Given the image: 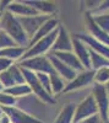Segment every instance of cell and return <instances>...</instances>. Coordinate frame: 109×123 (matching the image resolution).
Returning a JSON list of instances; mask_svg holds the SVG:
<instances>
[{
	"label": "cell",
	"mask_w": 109,
	"mask_h": 123,
	"mask_svg": "<svg viewBox=\"0 0 109 123\" xmlns=\"http://www.w3.org/2000/svg\"><path fill=\"white\" fill-rule=\"evenodd\" d=\"M0 30L4 31V32L16 43V46L23 47L26 49L28 48L29 38L27 37L26 32L23 31L21 24L18 21V18L16 16H14L12 14H10L7 11L3 12L1 20H0Z\"/></svg>",
	"instance_id": "cell-1"
},
{
	"label": "cell",
	"mask_w": 109,
	"mask_h": 123,
	"mask_svg": "<svg viewBox=\"0 0 109 123\" xmlns=\"http://www.w3.org/2000/svg\"><path fill=\"white\" fill-rule=\"evenodd\" d=\"M20 67V65H18ZM21 68V67H20ZM22 70V74H23V78H25V81L26 84L29 86V89H31L32 94H34L39 100H41L43 104H48V105H54L55 104V98L53 95L48 94V92L43 89V86L41 85V83L38 81L37 79V75L36 73H33V71H29L27 69H23L21 68Z\"/></svg>",
	"instance_id": "cell-2"
},
{
	"label": "cell",
	"mask_w": 109,
	"mask_h": 123,
	"mask_svg": "<svg viewBox=\"0 0 109 123\" xmlns=\"http://www.w3.org/2000/svg\"><path fill=\"white\" fill-rule=\"evenodd\" d=\"M56 35H58V28L54 31V32H52L50 35H48L47 37L42 38L41 41H38V42L34 43L32 47L27 48L25 54L22 55V58L20 60L34 58V57H39V55H47V53L52 50V47L54 44V41L56 38Z\"/></svg>",
	"instance_id": "cell-3"
},
{
	"label": "cell",
	"mask_w": 109,
	"mask_h": 123,
	"mask_svg": "<svg viewBox=\"0 0 109 123\" xmlns=\"http://www.w3.org/2000/svg\"><path fill=\"white\" fill-rule=\"evenodd\" d=\"M17 64L21 68L33 71V73H43L48 75L54 73L53 65L50 63V60H49L48 55H39V57L29 58V59H23V60H20Z\"/></svg>",
	"instance_id": "cell-4"
},
{
	"label": "cell",
	"mask_w": 109,
	"mask_h": 123,
	"mask_svg": "<svg viewBox=\"0 0 109 123\" xmlns=\"http://www.w3.org/2000/svg\"><path fill=\"white\" fill-rule=\"evenodd\" d=\"M92 96L97 104L98 107V115L102 118L104 123H109V117H108V112H109V96L104 85L99 84H93L92 87Z\"/></svg>",
	"instance_id": "cell-5"
},
{
	"label": "cell",
	"mask_w": 109,
	"mask_h": 123,
	"mask_svg": "<svg viewBox=\"0 0 109 123\" xmlns=\"http://www.w3.org/2000/svg\"><path fill=\"white\" fill-rule=\"evenodd\" d=\"M96 115H98V107H97V104L91 94V95L86 96L78 105H76L74 123H78V122L87 119Z\"/></svg>",
	"instance_id": "cell-6"
},
{
	"label": "cell",
	"mask_w": 109,
	"mask_h": 123,
	"mask_svg": "<svg viewBox=\"0 0 109 123\" xmlns=\"http://www.w3.org/2000/svg\"><path fill=\"white\" fill-rule=\"evenodd\" d=\"M91 84H94V71L91 70V69L90 70H83L81 73H77L76 76L66 84L63 94H69V92H71V91L83 89L86 86H90Z\"/></svg>",
	"instance_id": "cell-7"
},
{
	"label": "cell",
	"mask_w": 109,
	"mask_h": 123,
	"mask_svg": "<svg viewBox=\"0 0 109 123\" xmlns=\"http://www.w3.org/2000/svg\"><path fill=\"white\" fill-rule=\"evenodd\" d=\"M0 81H1V84L4 86V90L9 89V87H12L15 85H20V84L26 83L23 74H22V70L18 67L17 63L12 64L7 70L0 73Z\"/></svg>",
	"instance_id": "cell-8"
},
{
	"label": "cell",
	"mask_w": 109,
	"mask_h": 123,
	"mask_svg": "<svg viewBox=\"0 0 109 123\" xmlns=\"http://www.w3.org/2000/svg\"><path fill=\"white\" fill-rule=\"evenodd\" d=\"M52 16H45V15H34V16H27V17H17L20 24H21L23 31L26 32L27 37L31 38L36 35V32L42 27V25L47 20Z\"/></svg>",
	"instance_id": "cell-9"
},
{
	"label": "cell",
	"mask_w": 109,
	"mask_h": 123,
	"mask_svg": "<svg viewBox=\"0 0 109 123\" xmlns=\"http://www.w3.org/2000/svg\"><path fill=\"white\" fill-rule=\"evenodd\" d=\"M0 110L10 118L11 123H42L41 119L36 118L34 116H31L29 113H27V112H25L23 110L18 108L16 106L1 107Z\"/></svg>",
	"instance_id": "cell-10"
},
{
	"label": "cell",
	"mask_w": 109,
	"mask_h": 123,
	"mask_svg": "<svg viewBox=\"0 0 109 123\" xmlns=\"http://www.w3.org/2000/svg\"><path fill=\"white\" fill-rule=\"evenodd\" d=\"M50 52H72V39L63 25L58 27V35Z\"/></svg>",
	"instance_id": "cell-11"
},
{
	"label": "cell",
	"mask_w": 109,
	"mask_h": 123,
	"mask_svg": "<svg viewBox=\"0 0 109 123\" xmlns=\"http://www.w3.org/2000/svg\"><path fill=\"white\" fill-rule=\"evenodd\" d=\"M85 25H86V28H87V33L91 37H93L96 41L101 42L102 44H105V46L109 47V35L103 32V31L94 24L93 18H92V14L88 12V11L85 12Z\"/></svg>",
	"instance_id": "cell-12"
},
{
	"label": "cell",
	"mask_w": 109,
	"mask_h": 123,
	"mask_svg": "<svg viewBox=\"0 0 109 123\" xmlns=\"http://www.w3.org/2000/svg\"><path fill=\"white\" fill-rule=\"evenodd\" d=\"M74 37L81 39L82 42H83L88 48H90V49H92L93 52L101 54L102 57H104V58H107V59L109 60V47H108V46L102 44L101 42L96 41L93 37H91L87 32H83V33H81V32H80V33H74Z\"/></svg>",
	"instance_id": "cell-13"
},
{
	"label": "cell",
	"mask_w": 109,
	"mask_h": 123,
	"mask_svg": "<svg viewBox=\"0 0 109 123\" xmlns=\"http://www.w3.org/2000/svg\"><path fill=\"white\" fill-rule=\"evenodd\" d=\"M72 52L81 62V64L86 70L91 69V60H90V48H88L81 39L72 36Z\"/></svg>",
	"instance_id": "cell-14"
},
{
	"label": "cell",
	"mask_w": 109,
	"mask_h": 123,
	"mask_svg": "<svg viewBox=\"0 0 109 123\" xmlns=\"http://www.w3.org/2000/svg\"><path fill=\"white\" fill-rule=\"evenodd\" d=\"M5 11L12 14L16 17H27V16L39 15L36 10L32 6H29L26 1H10Z\"/></svg>",
	"instance_id": "cell-15"
},
{
	"label": "cell",
	"mask_w": 109,
	"mask_h": 123,
	"mask_svg": "<svg viewBox=\"0 0 109 123\" xmlns=\"http://www.w3.org/2000/svg\"><path fill=\"white\" fill-rule=\"evenodd\" d=\"M59 21H58V18H55V17H49L47 21L42 25V27L39 28L37 32H36V35L31 38V41H29V44H28V48L29 47H32L34 43H37L38 41H41L42 38H44V37H47L48 35H50L52 32H54V31L59 27Z\"/></svg>",
	"instance_id": "cell-16"
},
{
	"label": "cell",
	"mask_w": 109,
	"mask_h": 123,
	"mask_svg": "<svg viewBox=\"0 0 109 123\" xmlns=\"http://www.w3.org/2000/svg\"><path fill=\"white\" fill-rule=\"evenodd\" d=\"M50 54L54 55L55 58H58L59 60H61L67 67L74 69L76 73H81V71L86 70L83 68V65L81 64V62L77 59V57L75 55L74 52H50Z\"/></svg>",
	"instance_id": "cell-17"
},
{
	"label": "cell",
	"mask_w": 109,
	"mask_h": 123,
	"mask_svg": "<svg viewBox=\"0 0 109 123\" xmlns=\"http://www.w3.org/2000/svg\"><path fill=\"white\" fill-rule=\"evenodd\" d=\"M48 58H49V60H50V63H52V65H53V69H54V71L56 74H59L60 75L65 81H71L75 76H76V71L74 70V69H71L70 67H67L66 64H64L61 60H59L58 58H55L54 55H52V54H49L48 55Z\"/></svg>",
	"instance_id": "cell-18"
},
{
	"label": "cell",
	"mask_w": 109,
	"mask_h": 123,
	"mask_svg": "<svg viewBox=\"0 0 109 123\" xmlns=\"http://www.w3.org/2000/svg\"><path fill=\"white\" fill-rule=\"evenodd\" d=\"M25 1L32 6L39 15L52 16L56 11V4L48 0H25Z\"/></svg>",
	"instance_id": "cell-19"
},
{
	"label": "cell",
	"mask_w": 109,
	"mask_h": 123,
	"mask_svg": "<svg viewBox=\"0 0 109 123\" xmlns=\"http://www.w3.org/2000/svg\"><path fill=\"white\" fill-rule=\"evenodd\" d=\"M75 104H66L63 106L60 112L58 113L54 123H74V117H75Z\"/></svg>",
	"instance_id": "cell-20"
},
{
	"label": "cell",
	"mask_w": 109,
	"mask_h": 123,
	"mask_svg": "<svg viewBox=\"0 0 109 123\" xmlns=\"http://www.w3.org/2000/svg\"><path fill=\"white\" fill-rule=\"evenodd\" d=\"M25 52H26V48H23V47H18V46L7 47V48L0 49V57L10 59L12 62H16V60H20L22 58Z\"/></svg>",
	"instance_id": "cell-21"
},
{
	"label": "cell",
	"mask_w": 109,
	"mask_h": 123,
	"mask_svg": "<svg viewBox=\"0 0 109 123\" xmlns=\"http://www.w3.org/2000/svg\"><path fill=\"white\" fill-rule=\"evenodd\" d=\"M4 92H6L7 95L15 97L16 100L18 97H23V96H29L32 94L31 89H29V86L25 83V84H20V85H15L12 87H9V89H5Z\"/></svg>",
	"instance_id": "cell-22"
},
{
	"label": "cell",
	"mask_w": 109,
	"mask_h": 123,
	"mask_svg": "<svg viewBox=\"0 0 109 123\" xmlns=\"http://www.w3.org/2000/svg\"><path fill=\"white\" fill-rule=\"evenodd\" d=\"M49 78H50V85H52V94H53V96L63 94V91H64V89L66 86L65 80L59 74H56L55 71L53 74L49 75Z\"/></svg>",
	"instance_id": "cell-23"
},
{
	"label": "cell",
	"mask_w": 109,
	"mask_h": 123,
	"mask_svg": "<svg viewBox=\"0 0 109 123\" xmlns=\"http://www.w3.org/2000/svg\"><path fill=\"white\" fill-rule=\"evenodd\" d=\"M90 60H91V70H93V71L101 69V68L109 67V60L107 58L102 57L101 54L93 52L92 49H90Z\"/></svg>",
	"instance_id": "cell-24"
},
{
	"label": "cell",
	"mask_w": 109,
	"mask_h": 123,
	"mask_svg": "<svg viewBox=\"0 0 109 123\" xmlns=\"http://www.w3.org/2000/svg\"><path fill=\"white\" fill-rule=\"evenodd\" d=\"M92 18H93L94 24L99 27L103 32L109 35V12L92 14Z\"/></svg>",
	"instance_id": "cell-25"
},
{
	"label": "cell",
	"mask_w": 109,
	"mask_h": 123,
	"mask_svg": "<svg viewBox=\"0 0 109 123\" xmlns=\"http://www.w3.org/2000/svg\"><path fill=\"white\" fill-rule=\"evenodd\" d=\"M109 83V67L101 68L94 71V84L105 85Z\"/></svg>",
	"instance_id": "cell-26"
},
{
	"label": "cell",
	"mask_w": 109,
	"mask_h": 123,
	"mask_svg": "<svg viewBox=\"0 0 109 123\" xmlns=\"http://www.w3.org/2000/svg\"><path fill=\"white\" fill-rule=\"evenodd\" d=\"M38 81L41 83V85L43 86V89L48 92V94H52V85H50V78H49L48 74H43V73H36Z\"/></svg>",
	"instance_id": "cell-27"
},
{
	"label": "cell",
	"mask_w": 109,
	"mask_h": 123,
	"mask_svg": "<svg viewBox=\"0 0 109 123\" xmlns=\"http://www.w3.org/2000/svg\"><path fill=\"white\" fill-rule=\"evenodd\" d=\"M16 105V98L7 95L6 92H0V108L1 107H11Z\"/></svg>",
	"instance_id": "cell-28"
},
{
	"label": "cell",
	"mask_w": 109,
	"mask_h": 123,
	"mask_svg": "<svg viewBox=\"0 0 109 123\" xmlns=\"http://www.w3.org/2000/svg\"><path fill=\"white\" fill-rule=\"evenodd\" d=\"M14 46H16V43L4 32V31L0 30V49L7 48V47H14Z\"/></svg>",
	"instance_id": "cell-29"
},
{
	"label": "cell",
	"mask_w": 109,
	"mask_h": 123,
	"mask_svg": "<svg viewBox=\"0 0 109 123\" xmlns=\"http://www.w3.org/2000/svg\"><path fill=\"white\" fill-rule=\"evenodd\" d=\"M103 12H109V0H107V1H101L99 6L91 14H103Z\"/></svg>",
	"instance_id": "cell-30"
},
{
	"label": "cell",
	"mask_w": 109,
	"mask_h": 123,
	"mask_svg": "<svg viewBox=\"0 0 109 123\" xmlns=\"http://www.w3.org/2000/svg\"><path fill=\"white\" fill-rule=\"evenodd\" d=\"M12 64H15V62L10 60V59H6V58H1L0 57V73L7 70Z\"/></svg>",
	"instance_id": "cell-31"
},
{
	"label": "cell",
	"mask_w": 109,
	"mask_h": 123,
	"mask_svg": "<svg viewBox=\"0 0 109 123\" xmlns=\"http://www.w3.org/2000/svg\"><path fill=\"white\" fill-rule=\"evenodd\" d=\"M78 123H104V122L102 121L99 115H96V116H92V117L87 118V119H83V121L78 122Z\"/></svg>",
	"instance_id": "cell-32"
},
{
	"label": "cell",
	"mask_w": 109,
	"mask_h": 123,
	"mask_svg": "<svg viewBox=\"0 0 109 123\" xmlns=\"http://www.w3.org/2000/svg\"><path fill=\"white\" fill-rule=\"evenodd\" d=\"M0 123H11L10 122V118L4 113L3 111H1V113H0Z\"/></svg>",
	"instance_id": "cell-33"
},
{
	"label": "cell",
	"mask_w": 109,
	"mask_h": 123,
	"mask_svg": "<svg viewBox=\"0 0 109 123\" xmlns=\"http://www.w3.org/2000/svg\"><path fill=\"white\" fill-rule=\"evenodd\" d=\"M104 86H105V89H107V92H108V96H109V83H108V84H105Z\"/></svg>",
	"instance_id": "cell-34"
},
{
	"label": "cell",
	"mask_w": 109,
	"mask_h": 123,
	"mask_svg": "<svg viewBox=\"0 0 109 123\" xmlns=\"http://www.w3.org/2000/svg\"><path fill=\"white\" fill-rule=\"evenodd\" d=\"M3 91H4V86L1 84V81H0V92H3Z\"/></svg>",
	"instance_id": "cell-35"
},
{
	"label": "cell",
	"mask_w": 109,
	"mask_h": 123,
	"mask_svg": "<svg viewBox=\"0 0 109 123\" xmlns=\"http://www.w3.org/2000/svg\"><path fill=\"white\" fill-rule=\"evenodd\" d=\"M1 16H3V12H0V20H1Z\"/></svg>",
	"instance_id": "cell-36"
},
{
	"label": "cell",
	"mask_w": 109,
	"mask_h": 123,
	"mask_svg": "<svg viewBox=\"0 0 109 123\" xmlns=\"http://www.w3.org/2000/svg\"><path fill=\"white\" fill-rule=\"evenodd\" d=\"M108 117H109V112H108Z\"/></svg>",
	"instance_id": "cell-37"
}]
</instances>
